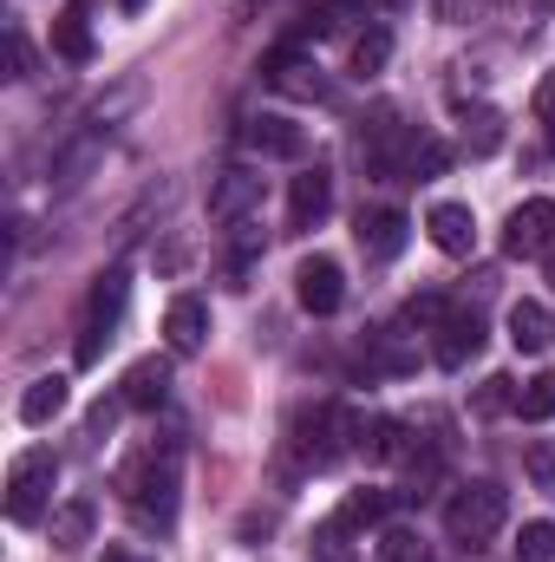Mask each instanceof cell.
I'll return each mask as SVG.
<instances>
[{
	"mask_svg": "<svg viewBox=\"0 0 555 562\" xmlns=\"http://www.w3.org/2000/svg\"><path fill=\"white\" fill-rule=\"evenodd\" d=\"M118 491L144 530H170L177 524V451H144L138 464L118 471Z\"/></svg>",
	"mask_w": 555,
	"mask_h": 562,
	"instance_id": "1",
	"label": "cell"
},
{
	"mask_svg": "<svg viewBox=\"0 0 555 562\" xmlns=\"http://www.w3.org/2000/svg\"><path fill=\"white\" fill-rule=\"evenodd\" d=\"M360 445H366V419L347 413V406H320V413H301L294 419V458L307 471H327L333 458H347Z\"/></svg>",
	"mask_w": 555,
	"mask_h": 562,
	"instance_id": "2",
	"label": "cell"
},
{
	"mask_svg": "<svg viewBox=\"0 0 555 562\" xmlns=\"http://www.w3.org/2000/svg\"><path fill=\"white\" fill-rule=\"evenodd\" d=\"M503 517H510V497H503V484H490V477L457 484L451 504H444V530H451V543H464V550L490 543V537L503 530Z\"/></svg>",
	"mask_w": 555,
	"mask_h": 562,
	"instance_id": "3",
	"label": "cell"
},
{
	"mask_svg": "<svg viewBox=\"0 0 555 562\" xmlns=\"http://www.w3.org/2000/svg\"><path fill=\"white\" fill-rule=\"evenodd\" d=\"M125 301H132V276L125 269H105L92 281V301H86V321H79V367H99V353L112 347V334L125 321Z\"/></svg>",
	"mask_w": 555,
	"mask_h": 562,
	"instance_id": "4",
	"label": "cell"
},
{
	"mask_svg": "<svg viewBox=\"0 0 555 562\" xmlns=\"http://www.w3.org/2000/svg\"><path fill=\"white\" fill-rule=\"evenodd\" d=\"M53 484H59V458L53 451H20L13 471H7V517L13 524H39L46 504H53Z\"/></svg>",
	"mask_w": 555,
	"mask_h": 562,
	"instance_id": "5",
	"label": "cell"
},
{
	"mask_svg": "<svg viewBox=\"0 0 555 562\" xmlns=\"http://www.w3.org/2000/svg\"><path fill=\"white\" fill-rule=\"evenodd\" d=\"M412 144L418 138L399 125V112H393V105H380V112L366 119V132H360V150H366V170H373V177H406Z\"/></svg>",
	"mask_w": 555,
	"mask_h": 562,
	"instance_id": "6",
	"label": "cell"
},
{
	"mask_svg": "<svg viewBox=\"0 0 555 562\" xmlns=\"http://www.w3.org/2000/svg\"><path fill=\"white\" fill-rule=\"evenodd\" d=\"M555 249V203L550 196H530V203H517L510 210V223H503V256H550Z\"/></svg>",
	"mask_w": 555,
	"mask_h": 562,
	"instance_id": "7",
	"label": "cell"
},
{
	"mask_svg": "<svg viewBox=\"0 0 555 562\" xmlns=\"http://www.w3.org/2000/svg\"><path fill=\"white\" fill-rule=\"evenodd\" d=\"M431 334H438V340H431V360H438L444 373H457V367H471V360L484 353V321L464 314V307H451Z\"/></svg>",
	"mask_w": 555,
	"mask_h": 562,
	"instance_id": "8",
	"label": "cell"
},
{
	"mask_svg": "<svg viewBox=\"0 0 555 562\" xmlns=\"http://www.w3.org/2000/svg\"><path fill=\"white\" fill-rule=\"evenodd\" d=\"M327 210H333V177H327L320 164H307V170L294 177V190H287V229L307 236V229L327 223Z\"/></svg>",
	"mask_w": 555,
	"mask_h": 562,
	"instance_id": "9",
	"label": "cell"
},
{
	"mask_svg": "<svg viewBox=\"0 0 555 562\" xmlns=\"http://www.w3.org/2000/svg\"><path fill=\"white\" fill-rule=\"evenodd\" d=\"M262 79L275 86V92H287V99H327L333 86L320 79V66L307 59V53H294V46H275L269 59H262Z\"/></svg>",
	"mask_w": 555,
	"mask_h": 562,
	"instance_id": "10",
	"label": "cell"
},
{
	"mask_svg": "<svg viewBox=\"0 0 555 562\" xmlns=\"http://www.w3.org/2000/svg\"><path fill=\"white\" fill-rule=\"evenodd\" d=\"M294 301H301L307 314H333V307L347 301V276H340V262H333V256H307V262L294 269Z\"/></svg>",
	"mask_w": 555,
	"mask_h": 562,
	"instance_id": "11",
	"label": "cell"
},
{
	"mask_svg": "<svg viewBox=\"0 0 555 562\" xmlns=\"http://www.w3.org/2000/svg\"><path fill=\"white\" fill-rule=\"evenodd\" d=\"M242 150L256 157H307V132L281 112H249L242 119Z\"/></svg>",
	"mask_w": 555,
	"mask_h": 562,
	"instance_id": "12",
	"label": "cell"
},
{
	"mask_svg": "<svg viewBox=\"0 0 555 562\" xmlns=\"http://www.w3.org/2000/svg\"><path fill=\"white\" fill-rule=\"evenodd\" d=\"M249 210H262V177L256 170H223L209 183V216L216 223H249Z\"/></svg>",
	"mask_w": 555,
	"mask_h": 562,
	"instance_id": "13",
	"label": "cell"
},
{
	"mask_svg": "<svg viewBox=\"0 0 555 562\" xmlns=\"http://www.w3.org/2000/svg\"><path fill=\"white\" fill-rule=\"evenodd\" d=\"M424 229H431V243L444 249V256H471L477 249V216H471V203H431L424 210Z\"/></svg>",
	"mask_w": 555,
	"mask_h": 562,
	"instance_id": "14",
	"label": "cell"
},
{
	"mask_svg": "<svg viewBox=\"0 0 555 562\" xmlns=\"http://www.w3.org/2000/svg\"><path fill=\"white\" fill-rule=\"evenodd\" d=\"M353 236H360V256H366V262H393V256L406 249V216H399V210H360Z\"/></svg>",
	"mask_w": 555,
	"mask_h": 562,
	"instance_id": "15",
	"label": "cell"
},
{
	"mask_svg": "<svg viewBox=\"0 0 555 562\" xmlns=\"http://www.w3.org/2000/svg\"><path fill=\"white\" fill-rule=\"evenodd\" d=\"M163 340H170V353H203V340H209V307H203L196 294H177V301L163 307Z\"/></svg>",
	"mask_w": 555,
	"mask_h": 562,
	"instance_id": "16",
	"label": "cell"
},
{
	"mask_svg": "<svg viewBox=\"0 0 555 562\" xmlns=\"http://www.w3.org/2000/svg\"><path fill=\"white\" fill-rule=\"evenodd\" d=\"M53 53L66 66H86L92 59V0H66V13L53 20Z\"/></svg>",
	"mask_w": 555,
	"mask_h": 562,
	"instance_id": "17",
	"label": "cell"
},
{
	"mask_svg": "<svg viewBox=\"0 0 555 562\" xmlns=\"http://www.w3.org/2000/svg\"><path fill=\"white\" fill-rule=\"evenodd\" d=\"M118 400H125V406H138V413H157V406L170 400V360H157V353H150V360H138V367L125 373Z\"/></svg>",
	"mask_w": 555,
	"mask_h": 562,
	"instance_id": "18",
	"label": "cell"
},
{
	"mask_svg": "<svg viewBox=\"0 0 555 562\" xmlns=\"http://www.w3.org/2000/svg\"><path fill=\"white\" fill-rule=\"evenodd\" d=\"M510 340H517V353H550L555 347V314L543 301H517V307H510Z\"/></svg>",
	"mask_w": 555,
	"mask_h": 562,
	"instance_id": "19",
	"label": "cell"
},
{
	"mask_svg": "<svg viewBox=\"0 0 555 562\" xmlns=\"http://www.w3.org/2000/svg\"><path fill=\"white\" fill-rule=\"evenodd\" d=\"M99 150H105V132H99V125H86L79 138H72L66 150H59V157H53V183H59V190H72V183H79V177L99 164Z\"/></svg>",
	"mask_w": 555,
	"mask_h": 562,
	"instance_id": "20",
	"label": "cell"
},
{
	"mask_svg": "<svg viewBox=\"0 0 555 562\" xmlns=\"http://www.w3.org/2000/svg\"><path fill=\"white\" fill-rule=\"evenodd\" d=\"M92 524H99L92 497L59 504V510H53V550H86V543H92Z\"/></svg>",
	"mask_w": 555,
	"mask_h": 562,
	"instance_id": "21",
	"label": "cell"
},
{
	"mask_svg": "<svg viewBox=\"0 0 555 562\" xmlns=\"http://www.w3.org/2000/svg\"><path fill=\"white\" fill-rule=\"evenodd\" d=\"M457 125H464V150H471V157L503 150V112H490V105H457Z\"/></svg>",
	"mask_w": 555,
	"mask_h": 562,
	"instance_id": "22",
	"label": "cell"
},
{
	"mask_svg": "<svg viewBox=\"0 0 555 562\" xmlns=\"http://www.w3.org/2000/svg\"><path fill=\"white\" fill-rule=\"evenodd\" d=\"M59 413H66V380H59V373H39V380L20 393V419L26 425H53Z\"/></svg>",
	"mask_w": 555,
	"mask_h": 562,
	"instance_id": "23",
	"label": "cell"
},
{
	"mask_svg": "<svg viewBox=\"0 0 555 562\" xmlns=\"http://www.w3.org/2000/svg\"><path fill=\"white\" fill-rule=\"evenodd\" d=\"M517 419H555V373H536L517 386Z\"/></svg>",
	"mask_w": 555,
	"mask_h": 562,
	"instance_id": "24",
	"label": "cell"
},
{
	"mask_svg": "<svg viewBox=\"0 0 555 562\" xmlns=\"http://www.w3.org/2000/svg\"><path fill=\"white\" fill-rule=\"evenodd\" d=\"M386 504H393L386 491H353V497H347L333 517H340L347 530H366V524H380V517H386Z\"/></svg>",
	"mask_w": 555,
	"mask_h": 562,
	"instance_id": "25",
	"label": "cell"
},
{
	"mask_svg": "<svg viewBox=\"0 0 555 562\" xmlns=\"http://www.w3.org/2000/svg\"><path fill=\"white\" fill-rule=\"evenodd\" d=\"M393 59V33L386 26H366L360 40H353V72H380Z\"/></svg>",
	"mask_w": 555,
	"mask_h": 562,
	"instance_id": "26",
	"label": "cell"
},
{
	"mask_svg": "<svg viewBox=\"0 0 555 562\" xmlns=\"http://www.w3.org/2000/svg\"><path fill=\"white\" fill-rule=\"evenodd\" d=\"M314 557H320V562H360V557H353V530H347L340 517H327V524L314 530Z\"/></svg>",
	"mask_w": 555,
	"mask_h": 562,
	"instance_id": "27",
	"label": "cell"
},
{
	"mask_svg": "<svg viewBox=\"0 0 555 562\" xmlns=\"http://www.w3.org/2000/svg\"><path fill=\"white\" fill-rule=\"evenodd\" d=\"M517 562H555V524H523L517 530Z\"/></svg>",
	"mask_w": 555,
	"mask_h": 562,
	"instance_id": "28",
	"label": "cell"
},
{
	"mask_svg": "<svg viewBox=\"0 0 555 562\" xmlns=\"http://www.w3.org/2000/svg\"><path fill=\"white\" fill-rule=\"evenodd\" d=\"M523 471H530V484H536L543 497H555V438H536V445L523 451Z\"/></svg>",
	"mask_w": 555,
	"mask_h": 562,
	"instance_id": "29",
	"label": "cell"
},
{
	"mask_svg": "<svg viewBox=\"0 0 555 562\" xmlns=\"http://www.w3.org/2000/svg\"><path fill=\"white\" fill-rule=\"evenodd\" d=\"M373 557L380 562H424V543H418V530H386Z\"/></svg>",
	"mask_w": 555,
	"mask_h": 562,
	"instance_id": "30",
	"label": "cell"
},
{
	"mask_svg": "<svg viewBox=\"0 0 555 562\" xmlns=\"http://www.w3.org/2000/svg\"><path fill=\"white\" fill-rule=\"evenodd\" d=\"M444 164H451V150H444V144L418 138V144H412V164H406V177H412V183H424V177H438Z\"/></svg>",
	"mask_w": 555,
	"mask_h": 562,
	"instance_id": "31",
	"label": "cell"
},
{
	"mask_svg": "<svg viewBox=\"0 0 555 562\" xmlns=\"http://www.w3.org/2000/svg\"><path fill=\"white\" fill-rule=\"evenodd\" d=\"M7 66H13V79H33V46L20 26H7Z\"/></svg>",
	"mask_w": 555,
	"mask_h": 562,
	"instance_id": "32",
	"label": "cell"
},
{
	"mask_svg": "<svg viewBox=\"0 0 555 562\" xmlns=\"http://www.w3.org/2000/svg\"><path fill=\"white\" fill-rule=\"evenodd\" d=\"M536 119L550 125V150H555V72H543V79H536Z\"/></svg>",
	"mask_w": 555,
	"mask_h": 562,
	"instance_id": "33",
	"label": "cell"
},
{
	"mask_svg": "<svg viewBox=\"0 0 555 562\" xmlns=\"http://www.w3.org/2000/svg\"><path fill=\"white\" fill-rule=\"evenodd\" d=\"M497 0H438V13L444 20H477V13H490Z\"/></svg>",
	"mask_w": 555,
	"mask_h": 562,
	"instance_id": "34",
	"label": "cell"
},
{
	"mask_svg": "<svg viewBox=\"0 0 555 562\" xmlns=\"http://www.w3.org/2000/svg\"><path fill=\"white\" fill-rule=\"evenodd\" d=\"M105 562H138L132 550H105Z\"/></svg>",
	"mask_w": 555,
	"mask_h": 562,
	"instance_id": "35",
	"label": "cell"
},
{
	"mask_svg": "<svg viewBox=\"0 0 555 562\" xmlns=\"http://www.w3.org/2000/svg\"><path fill=\"white\" fill-rule=\"evenodd\" d=\"M118 7H125V13H144V7H150V0H118Z\"/></svg>",
	"mask_w": 555,
	"mask_h": 562,
	"instance_id": "36",
	"label": "cell"
},
{
	"mask_svg": "<svg viewBox=\"0 0 555 562\" xmlns=\"http://www.w3.org/2000/svg\"><path fill=\"white\" fill-rule=\"evenodd\" d=\"M550 288H555V256H550Z\"/></svg>",
	"mask_w": 555,
	"mask_h": 562,
	"instance_id": "37",
	"label": "cell"
}]
</instances>
